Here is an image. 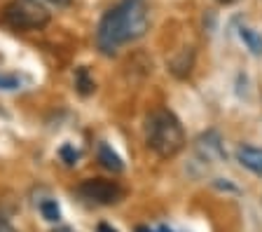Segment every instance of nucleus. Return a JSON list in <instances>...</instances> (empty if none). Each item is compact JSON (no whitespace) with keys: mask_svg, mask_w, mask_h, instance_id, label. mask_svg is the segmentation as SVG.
<instances>
[{"mask_svg":"<svg viewBox=\"0 0 262 232\" xmlns=\"http://www.w3.org/2000/svg\"><path fill=\"white\" fill-rule=\"evenodd\" d=\"M16 87H19V77L0 75V89H16Z\"/></svg>","mask_w":262,"mask_h":232,"instance_id":"obj_13","label":"nucleus"},{"mask_svg":"<svg viewBox=\"0 0 262 232\" xmlns=\"http://www.w3.org/2000/svg\"><path fill=\"white\" fill-rule=\"evenodd\" d=\"M75 82H77V89H80L82 96H87V94H92V92H94V80H89L87 68H77Z\"/></svg>","mask_w":262,"mask_h":232,"instance_id":"obj_10","label":"nucleus"},{"mask_svg":"<svg viewBox=\"0 0 262 232\" xmlns=\"http://www.w3.org/2000/svg\"><path fill=\"white\" fill-rule=\"evenodd\" d=\"M98 162L108 169V172H115V174H120L122 169H124V162L120 160V155L115 153L113 148H110L108 143H98Z\"/></svg>","mask_w":262,"mask_h":232,"instance_id":"obj_6","label":"nucleus"},{"mask_svg":"<svg viewBox=\"0 0 262 232\" xmlns=\"http://www.w3.org/2000/svg\"><path fill=\"white\" fill-rule=\"evenodd\" d=\"M42 7H54V10H66V7L73 5V0H35Z\"/></svg>","mask_w":262,"mask_h":232,"instance_id":"obj_12","label":"nucleus"},{"mask_svg":"<svg viewBox=\"0 0 262 232\" xmlns=\"http://www.w3.org/2000/svg\"><path fill=\"white\" fill-rule=\"evenodd\" d=\"M52 232H77V230H73V227H68V225H61V227H56V230H52Z\"/></svg>","mask_w":262,"mask_h":232,"instance_id":"obj_16","label":"nucleus"},{"mask_svg":"<svg viewBox=\"0 0 262 232\" xmlns=\"http://www.w3.org/2000/svg\"><path fill=\"white\" fill-rule=\"evenodd\" d=\"M98 232H117V230H115V227H110L108 223H101V225H98Z\"/></svg>","mask_w":262,"mask_h":232,"instance_id":"obj_15","label":"nucleus"},{"mask_svg":"<svg viewBox=\"0 0 262 232\" xmlns=\"http://www.w3.org/2000/svg\"><path fill=\"white\" fill-rule=\"evenodd\" d=\"M145 143L155 155L162 160L176 157L180 150L185 148V132L178 117L166 108L150 113L145 120Z\"/></svg>","mask_w":262,"mask_h":232,"instance_id":"obj_2","label":"nucleus"},{"mask_svg":"<svg viewBox=\"0 0 262 232\" xmlns=\"http://www.w3.org/2000/svg\"><path fill=\"white\" fill-rule=\"evenodd\" d=\"M136 232H152V230H150V227H143V225H141V227H136Z\"/></svg>","mask_w":262,"mask_h":232,"instance_id":"obj_18","label":"nucleus"},{"mask_svg":"<svg viewBox=\"0 0 262 232\" xmlns=\"http://www.w3.org/2000/svg\"><path fill=\"white\" fill-rule=\"evenodd\" d=\"M236 160L244 169H248L255 176H262V148H255V145H241L236 150Z\"/></svg>","mask_w":262,"mask_h":232,"instance_id":"obj_5","label":"nucleus"},{"mask_svg":"<svg viewBox=\"0 0 262 232\" xmlns=\"http://www.w3.org/2000/svg\"><path fill=\"white\" fill-rule=\"evenodd\" d=\"M218 3H220V5H234L236 0H218Z\"/></svg>","mask_w":262,"mask_h":232,"instance_id":"obj_17","label":"nucleus"},{"mask_svg":"<svg viewBox=\"0 0 262 232\" xmlns=\"http://www.w3.org/2000/svg\"><path fill=\"white\" fill-rule=\"evenodd\" d=\"M77 195L94 204H117L124 197V190L120 188V183L108 178H87L77 185Z\"/></svg>","mask_w":262,"mask_h":232,"instance_id":"obj_4","label":"nucleus"},{"mask_svg":"<svg viewBox=\"0 0 262 232\" xmlns=\"http://www.w3.org/2000/svg\"><path fill=\"white\" fill-rule=\"evenodd\" d=\"M199 148L204 150L206 155V160H223V145H220V138L218 134H206V136L199 138Z\"/></svg>","mask_w":262,"mask_h":232,"instance_id":"obj_7","label":"nucleus"},{"mask_svg":"<svg viewBox=\"0 0 262 232\" xmlns=\"http://www.w3.org/2000/svg\"><path fill=\"white\" fill-rule=\"evenodd\" d=\"M3 19L16 31H38L49 24V12L35 0H12L3 10Z\"/></svg>","mask_w":262,"mask_h":232,"instance_id":"obj_3","label":"nucleus"},{"mask_svg":"<svg viewBox=\"0 0 262 232\" xmlns=\"http://www.w3.org/2000/svg\"><path fill=\"white\" fill-rule=\"evenodd\" d=\"M40 211H42L45 221L49 223H56L61 218V211H59V204H56L54 199H45L42 204H40Z\"/></svg>","mask_w":262,"mask_h":232,"instance_id":"obj_9","label":"nucleus"},{"mask_svg":"<svg viewBox=\"0 0 262 232\" xmlns=\"http://www.w3.org/2000/svg\"><path fill=\"white\" fill-rule=\"evenodd\" d=\"M0 232H16L14 227L7 223V218H3V216H0Z\"/></svg>","mask_w":262,"mask_h":232,"instance_id":"obj_14","label":"nucleus"},{"mask_svg":"<svg viewBox=\"0 0 262 232\" xmlns=\"http://www.w3.org/2000/svg\"><path fill=\"white\" fill-rule=\"evenodd\" d=\"M61 157H63V162L68 166H73L77 162V157H80V153H77L73 145H63V148H61Z\"/></svg>","mask_w":262,"mask_h":232,"instance_id":"obj_11","label":"nucleus"},{"mask_svg":"<svg viewBox=\"0 0 262 232\" xmlns=\"http://www.w3.org/2000/svg\"><path fill=\"white\" fill-rule=\"evenodd\" d=\"M147 26H150V17H147L145 0H120V5L108 10L98 22L96 47L101 50V54L115 56L122 45L143 38Z\"/></svg>","mask_w":262,"mask_h":232,"instance_id":"obj_1","label":"nucleus"},{"mask_svg":"<svg viewBox=\"0 0 262 232\" xmlns=\"http://www.w3.org/2000/svg\"><path fill=\"white\" fill-rule=\"evenodd\" d=\"M239 38L244 40V45L251 50V54L262 56V35L257 33L255 28H248V26H241L239 28Z\"/></svg>","mask_w":262,"mask_h":232,"instance_id":"obj_8","label":"nucleus"},{"mask_svg":"<svg viewBox=\"0 0 262 232\" xmlns=\"http://www.w3.org/2000/svg\"><path fill=\"white\" fill-rule=\"evenodd\" d=\"M159 232H171V230H166V227H159Z\"/></svg>","mask_w":262,"mask_h":232,"instance_id":"obj_19","label":"nucleus"}]
</instances>
